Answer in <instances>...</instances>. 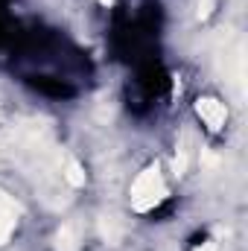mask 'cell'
Here are the masks:
<instances>
[{
    "mask_svg": "<svg viewBox=\"0 0 248 251\" xmlns=\"http://www.w3.org/2000/svg\"><path fill=\"white\" fill-rule=\"evenodd\" d=\"M213 6H216V0H201V3H198V18L204 21V18L213 12Z\"/></svg>",
    "mask_w": 248,
    "mask_h": 251,
    "instance_id": "8",
    "label": "cell"
},
{
    "mask_svg": "<svg viewBox=\"0 0 248 251\" xmlns=\"http://www.w3.org/2000/svg\"><path fill=\"white\" fill-rule=\"evenodd\" d=\"M82 243V234H79V225L76 222H64L56 234V251H79Z\"/></svg>",
    "mask_w": 248,
    "mask_h": 251,
    "instance_id": "6",
    "label": "cell"
},
{
    "mask_svg": "<svg viewBox=\"0 0 248 251\" xmlns=\"http://www.w3.org/2000/svg\"><path fill=\"white\" fill-rule=\"evenodd\" d=\"M196 251H219V249H216V243H201Z\"/></svg>",
    "mask_w": 248,
    "mask_h": 251,
    "instance_id": "9",
    "label": "cell"
},
{
    "mask_svg": "<svg viewBox=\"0 0 248 251\" xmlns=\"http://www.w3.org/2000/svg\"><path fill=\"white\" fill-rule=\"evenodd\" d=\"M62 181H67L70 187H82L85 184V170L79 167L76 158H64L62 161Z\"/></svg>",
    "mask_w": 248,
    "mask_h": 251,
    "instance_id": "7",
    "label": "cell"
},
{
    "mask_svg": "<svg viewBox=\"0 0 248 251\" xmlns=\"http://www.w3.org/2000/svg\"><path fill=\"white\" fill-rule=\"evenodd\" d=\"M193 149H196V137H193L190 128H184L181 137H178V155H175V173H178V176H184L187 173L190 158H193Z\"/></svg>",
    "mask_w": 248,
    "mask_h": 251,
    "instance_id": "5",
    "label": "cell"
},
{
    "mask_svg": "<svg viewBox=\"0 0 248 251\" xmlns=\"http://www.w3.org/2000/svg\"><path fill=\"white\" fill-rule=\"evenodd\" d=\"M18 216H21V207L18 201L0 190V246L9 243V237L15 234V225H18Z\"/></svg>",
    "mask_w": 248,
    "mask_h": 251,
    "instance_id": "3",
    "label": "cell"
},
{
    "mask_svg": "<svg viewBox=\"0 0 248 251\" xmlns=\"http://www.w3.org/2000/svg\"><path fill=\"white\" fill-rule=\"evenodd\" d=\"M102 3H111V0H102Z\"/></svg>",
    "mask_w": 248,
    "mask_h": 251,
    "instance_id": "10",
    "label": "cell"
},
{
    "mask_svg": "<svg viewBox=\"0 0 248 251\" xmlns=\"http://www.w3.org/2000/svg\"><path fill=\"white\" fill-rule=\"evenodd\" d=\"M164 199H167V181H164V176H161V167H158V164H155V167H146V170L134 178V184H131V207H134L137 213H149V210H155Z\"/></svg>",
    "mask_w": 248,
    "mask_h": 251,
    "instance_id": "1",
    "label": "cell"
},
{
    "mask_svg": "<svg viewBox=\"0 0 248 251\" xmlns=\"http://www.w3.org/2000/svg\"><path fill=\"white\" fill-rule=\"evenodd\" d=\"M123 234H125V225H123L120 216H114V213H102V216H99V237H102V243L120 246Z\"/></svg>",
    "mask_w": 248,
    "mask_h": 251,
    "instance_id": "4",
    "label": "cell"
},
{
    "mask_svg": "<svg viewBox=\"0 0 248 251\" xmlns=\"http://www.w3.org/2000/svg\"><path fill=\"white\" fill-rule=\"evenodd\" d=\"M196 114L210 126L213 131H219V128L225 126V120H228V108H225V102H219L216 97H201V100L196 102Z\"/></svg>",
    "mask_w": 248,
    "mask_h": 251,
    "instance_id": "2",
    "label": "cell"
}]
</instances>
